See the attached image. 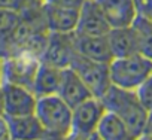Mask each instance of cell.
Here are the masks:
<instances>
[{"mask_svg": "<svg viewBox=\"0 0 152 140\" xmlns=\"http://www.w3.org/2000/svg\"><path fill=\"white\" fill-rule=\"evenodd\" d=\"M100 100L103 101L106 110L116 113L125 122L133 139H142L148 110L140 103L136 90H125L110 85Z\"/></svg>", "mask_w": 152, "mask_h": 140, "instance_id": "6da1fadb", "label": "cell"}, {"mask_svg": "<svg viewBox=\"0 0 152 140\" xmlns=\"http://www.w3.org/2000/svg\"><path fill=\"white\" fill-rule=\"evenodd\" d=\"M34 115L40 121L46 137L70 139L72 134V106L58 94L37 97Z\"/></svg>", "mask_w": 152, "mask_h": 140, "instance_id": "7a4b0ae2", "label": "cell"}, {"mask_svg": "<svg viewBox=\"0 0 152 140\" xmlns=\"http://www.w3.org/2000/svg\"><path fill=\"white\" fill-rule=\"evenodd\" d=\"M112 85L125 90H137V87L152 75V60L134 52L127 57H116L109 63Z\"/></svg>", "mask_w": 152, "mask_h": 140, "instance_id": "3957f363", "label": "cell"}, {"mask_svg": "<svg viewBox=\"0 0 152 140\" xmlns=\"http://www.w3.org/2000/svg\"><path fill=\"white\" fill-rule=\"evenodd\" d=\"M104 112L103 101L94 96L72 107L70 139H97L96 131Z\"/></svg>", "mask_w": 152, "mask_h": 140, "instance_id": "277c9868", "label": "cell"}, {"mask_svg": "<svg viewBox=\"0 0 152 140\" xmlns=\"http://www.w3.org/2000/svg\"><path fill=\"white\" fill-rule=\"evenodd\" d=\"M69 67H72L81 76V79L87 84V87L90 88L94 97L100 98L112 85L109 64L106 63H100V61L87 58L78 52H75L70 60Z\"/></svg>", "mask_w": 152, "mask_h": 140, "instance_id": "5b68a950", "label": "cell"}, {"mask_svg": "<svg viewBox=\"0 0 152 140\" xmlns=\"http://www.w3.org/2000/svg\"><path fill=\"white\" fill-rule=\"evenodd\" d=\"M39 64L40 58L30 52L20 51L5 57L3 82H12L31 88Z\"/></svg>", "mask_w": 152, "mask_h": 140, "instance_id": "8992f818", "label": "cell"}, {"mask_svg": "<svg viewBox=\"0 0 152 140\" xmlns=\"http://www.w3.org/2000/svg\"><path fill=\"white\" fill-rule=\"evenodd\" d=\"M2 101H3V113L6 116L33 115L36 112L37 96L33 93L31 88H27L24 85L3 82Z\"/></svg>", "mask_w": 152, "mask_h": 140, "instance_id": "52a82bcc", "label": "cell"}, {"mask_svg": "<svg viewBox=\"0 0 152 140\" xmlns=\"http://www.w3.org/2000/svg\"><path fill=\"white\" fill-rule=\"evenodd\" d=\"M76 52L73 43V33H52L49 31L46 46L40 55L42 61L58 67H69L73 54Z\"/></svg>", "mask_w": 152, "mask_h": 140, "instance_id": "ba28073f", "label": "cell"}, {"mask_svg": "<svg viewBox=\"0 0 152 140\" xmlns=\"http://www.w3.org/2000/svg\"><path fill=\"white\" fill-rule=\"evenodd\" d=\"M110 31V26L104 18L100 6L96 0H85L79 8V18L76 31L87 36H106Z\"/></svg>", "mask_w": 152, "mask_h": 140, "instance_id": "9c48e42d", "label": "cell"}, {"mask_svg": "<svg viewBox=\"0 0 152 140\" xmlns=\"http://www.w3.org/2000/svg\"><path fill=\"white\" fill-rule=\"evenodd\" d=\"M110 28L130 27L137 18V9L133 0H96Z\"/></svg>", "mask_w": 152, "mask_h": 140, "instance_id": "30bf717a", "label": "cell"}, {"mask_svg": "<svg viewBox=\"0 0 152 140\" xmlns=\"http://www.w3.org/2000/svg\"><path fill=\"white\" fill-rule=\"evenodd\" d=\"M73 43L78 54L109 64L113 60V54L107 40V36H87L73 33Z\"/></svg>", "mask_w": 152, "mask_h": 140, "instance_id": "8fae6325", "label": "cell"}, {"mask_svg": "<svg viewBox=\"0 0 152 140\" xmlns=\"http://www.w3.org/2000/svg\"><path fill=\"white\" fill-rule=\"evenodd\" d=\"M57 94L72 107H75L76 104L82 103L84 100L93 97V93L90 91L87 84L81 79V76L72 67L63 69L61 82H60Z\"/></svg>", "mask_w": 152, "mask_h": 140, "instance_id": "7c38bea8", "label": "cell"}, {"mask_svg": "<svg viewBox=\"0 0 152 140\" xmlns=\"http://www.w3.org/2000/svg\"><path fill=\"white\" fill-rule=\"evenodd\" d=\"M46 27L52 33H75L78 27L79 9L43 5Z\"/></svg>", "mask_w": 152, "mask_h": 140, "instance_id": "4fadbf2b", "label": "cell"}, {"mask_svg": "<svg viewBox=\"0 0 152 140\" xmlns=\"http://www.w3.org/2000/svg\"><path fill=\"white\" fill-rule=\"evenodd\" d=\"M63 69L64 67H58V66H54L51 63L40 60V64L37 67V72L33 81V87H31L33 93L37 97L57 94L60 82H61Z\"/></svg>", "mask_w": 152, "mask_h": 140, "instance_id": "5bb4252c", "label": "cell"}, {"mask_svg": "<svg viewBox=\"0 0 152 140\" xmlns=\"http://www.w3.org/2000/svg\"><path fill=\"white\" fill-rule=\"evenodd\" d=\"M11 139H45L46 133L37 119L33 115L23 116H8Z\"/></svg>", "mask_w": 152, "mask_h": 140, "instance_id": "9a60e30c", "label": "cell"}, {"mask_svg": "<svg viewBox=\"0 0 152 140\" xmlns=\"http://www.w3.org/2000/svg\"><path fill=\"white\" fill-rule=\"evenodd\" d=\"M20 24L21 12L0 9V54L3 57L12 52Z\"/></svg>", "mask_w": 152, "mask_h": 140, "instance_id": "2e32d148", "label": "cell"}, {"mask_svg": "<svg viewBox=\"0 0 152 140\" xmlns=\"http://www.w3.org/2000/svg\"><path fill=\"white\" fill-rule=\"evenodd\" d=\"M97 139L103 140H127L133 139L125 122L113 112L106 110L99 122L97 131H96Z\"/></svg>", "mask_w": 152, "mask_h": 140, "instance_id": "e0dca14e", "label": "cell"}, {"mask_svg": "<svg viewBox=\"0 0 152 140\" xmlns=\"http://www.w3.org/2000/svg\"><path fill=\"white\" fill-rule=\"evenodd\" d=\"M106 36H107V40H109L113 58H116V57H127L130 54L137 52L131 26L130 27L110 28V31Z\"/></svg>", "mask_w": 152, "mask_h": 140, "instance_id": "ac0fdd59", "label": "cell"}, {"mask_svg": "<svg viewBox=\"0 0 152 140\" xmlns=\"http://www.w3.org/2000/svg\"><path fill=\"white\" fill-rule=\"evenodd\" d=\"M131 30L137 52L152 60V18L137 15L131 24Z\"/></svg>", "mask_w": 152, "mask_h": 140, "instance_id": "d6986e66", "label": "cell"}, {"mask_svg": "<svg viewBox=\"0 0 152 140\" xmlns=\"http://www.w3.org/2000/svg\"><path fill=\"white\" fill-rule=\"evenodd\" d=\"M136 93H137V97H139L140 103L145 106V109L148 112L152 110V75L137 87Z\"/></svg>", "mask_w": 152, "mask_h": 140, "instance_id": "ffe728a7", "label": "cell"}, {"mask_svg": "<svg viewBox=\"0 0 152 140\" xmlns=\"http://www.w3.org/2000/svg\"><path fill=\"white\" fill-rule=\"evenodd\" d=\"M34 2H36V0H0V9L23 12L30 5H33Z\"/></svg>", "mask_w": 152, "mask_h": 140, "instance_id": "44dd1931", "label": "cell"}, {"mask_svg": "<svg viewBox=\"0 0 152 140\" xmlns=\"http://www.w3.org/2000/svg\"><path fill=\"white\" fill-rule=\"evenodd\" d=\"M43 5L51 6H64V8H76L79 9L85 0H40Z\"/></svg>", "mask_w": 152, "mask_h": 140, "instance_id": "7402d4cb", "label": "cell"}, {"mask_svg": "<svg viewBox=\"0 0 152 140\" xmlns=\"http://www.w3.org/2000/svg\"><path fill=\"white\" fill-rule=\"evenodd\" d=\"M133 2L139 15L152 18V0H133Z\"/></svg>", "mask_w": 152, "mask_h": 140, "instance_id": "603a6c76", "label": "cell"}, {"mask_svg": "<svg viewBox=\"0 0 152 140\" xmlns=\"http://www.w3.org/2000/svg\"><path fill=\"white\" fill-rule=\"evenodd\" d=\"M8 139H11L8 116L5 113H0V140H8Z\"/></svg>", "mask_w": 152, "mask_h": 140, "instance_id": "cb8c5ba5", "label": "cell"}, {"mask_svg": "<svg viewBox=\"0 0 152 140\" xmlns=\"http://www.w3.org/2000/svg\"><path fill=\"white\" fill-rule=\"evenodd\" d=\"M142 139H152V110L148 112V116H146V122H145V128H143Z\"/></svg>", "mask_w": 152, "mask_h": 140, "instance_id": "d4e9b609", "label": "cell"}, {"mask_svg": "<svg viewBox=\"0 0 152 140\" xmlns=\"http://www.w3.org/2000/svg\"><path fill=\"white\" fill-rule=\"evenodd\" d=\"M3 70H5V57L0 54V85L3 84Z\"/></svg>", "mask_w": 152, "mask_h": 140, "instance_id": "484cf974", "label": "cell"}, {"mask_svg": "<svg viewBox=\"0 0 152 140\" xmlns=\"http://www.w3.org/2000/svg\"><path fill=\"white\" fill-rule=\"evenodd\" d=\"M0 113H3V101H2V85H0Z\"/></svg>", "mask_w": 152, "mask_h": 140, "instance_id": "4316f807", "label": "cell"}]
</instances>
